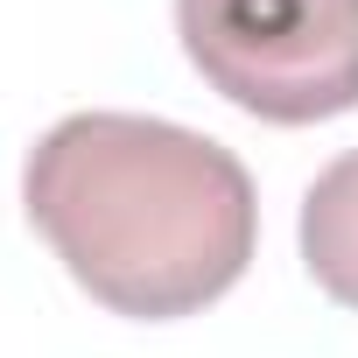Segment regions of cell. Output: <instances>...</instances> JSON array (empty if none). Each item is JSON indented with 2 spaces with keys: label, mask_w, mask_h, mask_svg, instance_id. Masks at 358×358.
I'll use <instances>...</instances> for the list:
<instances>
[{
  "label": "cell",
  "mask_w": 358,
  "mask_h": 358,
  "mask_svg": "<svg viewBox=\"0 0 358 358\" xmlns=\"http://www.w3.org/2000/svg\"><path fill=\"white\" fill-rule=\"evenodd\" d=\"M22 204L113 316L169 323L218 302L260 239L253 176L211 134L148 113H71L22 169Z\"/></svg>",
  "instance_id": "obj_1"
},
{
  "label": "cell",
  "mask_w": 358,
  "mask_h": 358,
  "mask_svg": "<svg viewBox=\"0 0 358 358\" xmlns=\"http://www.w3.org/2000/svg\"><path fill=\"white\" fill-rule=\"evenodd\" d=\"M176 36L253 120L316 127L358 106V0H176Z\"/></svg>",
  "instance_id": "obj_2"
},
{
  "label": "cell",
  "mask_w": 358,
  "mask_h": 358,
  "mask_svg": "<svg viewBox=\"0 0 358 358\" xmlns=\"http://www.w3.org/2000/svg\"><path fill=\"white\" fill-rule=\"evenodd\" d=\"M302 260L330 302L358 309V148L337 155L302 197Z\"/></svg>",
  "instance_id": "obj_3"
}]
</instances>
